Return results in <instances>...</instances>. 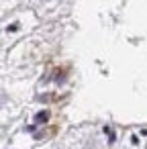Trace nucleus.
Here are the masks:
<instances>
[]
</instances>
